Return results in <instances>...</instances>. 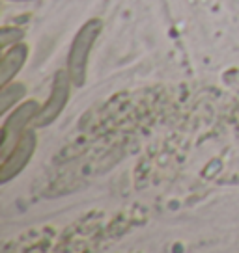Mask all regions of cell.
<instances>
[{
  "instance_id": "obj_1",
  "label": "cell",
  "mask_w": 239,
  "mask_h": 253,
  "mask_svg": "<svg viewBox=\"0 0 239 253\" xmlns=\"http://www.w3.org/2000/svg\"><path fill=\"white\" fill-rule=\"evenodd\" d=\"M101 32H103V21L90 19L75 34L69 52H67V65H65V69L69 73V79L73 82V87H82L86 84L90 52H92Z\"/></svg>"
},
{
  "instance_id": "obj_2",
  "label": "cell",
  "mask_w": 239,
  "mask_h": 253,
  "mask_svg": "<svg viewBox=\"0 0 239 253\" xmlns=\"http://www.w3.org/2000/svg\"><path fill=\"white\" fill-rule=\"evenodd\" d=\"M73 82L69 79V73L67 69H60L55 73V79H53V86H51V95L45 101V104L40 108L38 116L34 119L32 125L36 128H45L53 121L58 119V116L64 112L65 104L69 101V95H71Z\"/></svg>"
},
{
  "instance_id": "obj_3",
  "label": "cell",
  "mask_w": 239,
  "mask_h": 253,
  "mask_svg": "<svg viewBox=\"0 0 239 253\" xmlns=\"http://www.w3.org/2000/svg\"><path fill=\"white\" fill-rule=\"evenodd\" d=\"M40 104L36 101H26L21 106H17L15 110L8 116V119L2 125V138H0V155L6 157L9 153V149L15 145L21 136L28 130L26 126L34 123V119L40 112Z\"/></svg>"
},
{
  "instance_id": "obj_4",
  "label": "cell",
  "mask_w": 239,
  "mask_h": 253,
  "mask_svg": "<svg viewBox=\"0 0 239 253\" xmlns=\"http://www.w3.org/2000/svg\"><path fill=\"white\" fill-rule=\"evenodd\" d=\"M36 147H38V136L30 128V130H26L21 136V140L9 149V153L2 160V166H0V184H6V182L15 179L17 175L23 171L26 164L32 160Z\"/></svg>"
},
{
  "instance_id": "obj_5",
  "label": "cell",
  "mask_w": 239,
  "mask_h": 253,
  "mask_svg": "<svg viewBox=\"0 0 239 253\" xmlns=\"http://www.w3.org/2000/svg\"><path fill=\"white\" fill-rule=\"evenodd\" d=\"M26 58H28V47L23 43H15L4 50L0 60V86L13 82V79L23 69Z\"/></svg>"
},
{
  "instance_id": "obj_6",
  "label": "cell",
  "mask_w": 239,
  "mask_h": 253,
  "mask_svg": "<svg viewBox=\"0 0 239 253\" xmlns=\"http://www.w3.org/2000/svg\"><path fill=\"white\" fill-rule=\"evenodd\" d=\"M24 95H26V86L21 84V82H9L6 86H2V91H0V114H6L13 104L23 99Z\"/></svg>"
},
{
  "instance_id": "obj_7",
  "label": "cell",
  "mask_w": 239,
  "mask_h": 253,
  "mask_svg": "<svg viewBox=\"0 0 239 253\" xmlns=\"http://www.w3.org/2000/svg\"><path fill=\"white\" fill-rule=\"evenodd\" d=\"M24 38V32L21 28H11V26H4L0 30V48L6 50L9 45H15Z\"/></svg>"
},
{
  "instance_id": "obj_8",
  "label": "cell",
  "mask_w": 239,
  "mask_h": 253,
  "mask_svg": "<svg viewBox=\"0 0 239 253\" xmlns=\"http://www.w3.org/2000/svg\"><path fill=\"white\" fill-rule=\"evenodd\" d=\"M15 2H26V0H15Z\"/></svg>"
}]
</instances>
